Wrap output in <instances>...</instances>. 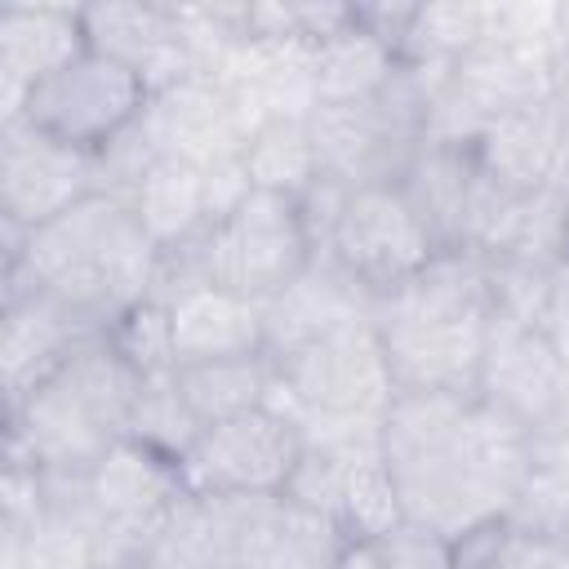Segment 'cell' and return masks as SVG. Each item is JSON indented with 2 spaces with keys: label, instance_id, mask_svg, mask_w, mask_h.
I'll return each instance as SVG.
<instances>
[{
  "label": "cell",
  "instance_id": "cell-19",
  "mask_svg": "<svg viewBox=\"0 0 569 569\" xmlns=\"http://www.w3.org/2000/svg\"><path fill=\"white\" fill-rule=\"evenodd\" d=\"M200 431H204V422H200V418L191 413V405L182 400L173 369L142 378L138 400H133V413H129V427H124L129 440H138V445L164 453L169 462H182L187 449L200 440Z\"/></svg>",
  "mask_w": 569,
  "mask_h": 569
},
{
  "label": "cell",
  "instance_id": "cell-2",
  "mask_svg": "<svg viewBox=\"0 0 569 569\" xmlns=\"http://www.w3.org/2000/svg\"><path fill=\"white\" fill-rule=\"evenodd\" d=\"M271 405L293 422H382L387 405L396 400V378L373 316L329 329L284 360H271Z\"/></svg>",
  "mask_w": 569,
  "mask_h": 569
},
{
  "label": "cell",
  "instance_id": "cell-11",
  "mask_svg": "<svg viewBox=\"0 0 569 569\" xmlns=\"http://www.w3.org/2000/svg\"><path fill=\"white\" fill-rule=\"evenodd\" d=\"M169 329H173V369L204 360L267 356L262 302L231 293L222 284H196L169 298Z\"/></svg>",
  "mask_w": 569,
  "mask_h": 569
},
{
  "label": "cell",
  "instance_id": "cell-16",
  "mask_svg": "<svg viewBox=\"0 0 569 569\" xmlns=\"http://www.w3.org/2000/svg\"><path fill=\"white\" fill-rule=\"evenodd\" d=\"M400 53L391 40L369 31L360 18H351L338 36L316 44L311 71H316V107H347V102H369L378 89L396 76Z\"/></svg>",
  "mask_w": 569,
  "mask_h": 569
},
{
  "label": "cell",
  "instance_id": "cell-4",
  "mask_svg": "<svg viewBox=\"0 0 569 569\" xmlns=\"http://www.w3.org/2000/svg\"><path fill=\"white\" fill-rule=\"evenodd\" d=\"M325 253L365 293L387 298L400 284H409L440 253V244L396 182H373L347 196V209Z\"/></svg>",
  "mask_w": 569,
  "mask_h": 569
},
{
  "label": "cell",
  "instance_id": "cell-10",
  "mask_svg": "<svg viewBox=\"0 0 569 569\" xmlns=\"http://www.w3.org/2000/svg\"><path fill=\"white\" fill-rule=\"evenodd\" d=\"M373 293H365L329 253H316L307 271L284 284L276 298L262 302V329H267V360H284L289 351L325 338L329 329L373 316Z\"/></svg>",
  "mask_w": 569,
  "mask_h": 569
},
{
  "label": "cell",
  "instance_id": "cell-14",
  "mask_svg": "<svg viewBox=\"0 0 569 569\" xmlns=\"http://www.w3.org/2000/svg\"><path fill=\"white\" fill-rule=\"evenodd\" d=\"M476 173L480 169H476L471 151L422 142L413 151V160L405 164V173L396 178V187L405 191L413 213L427 222V231L436 236L440 249H458V231H462V213H467Z\"/></svg>",
  "mask_w": 569,
  "mask_h": 569
},
{
  "label": "cell",
  "instance_id": "cell-12",
  "mask_svg": "<svg viewBox=\"0 0 569 569\" xmlns=\"http://www.w3.org/2000/svg\"><path fill=\"white\" fill-rule=\"evenodd\" d=\"M84 49H89L84 9H53V4L4 9L0 13V71H4L9 93H13L9 120L18 116L31 84H40L58 67L76 62Z\"/></svg>",
  "mask_w": 569,
  "mask_h": 569
},
{
  "label": "cell",
  "instance_id": "cell-6",
  "mask_svg": "<svg viewBox=\"0 0 569 569\" xmlns=\"http://www.w3.org/2000/svg\"><path fill=\"white\" fill-rule=\"evenodd\" d=\"M476 400L498 409L525 431L556 422L569 405V373H565L560 342L542 325L507 320L493 311L480 378H476Z\"/></svg>",
  "mask_w": 569,
  "mask_h": 569
},
{
  "label": "cell",
  "instance_id": "cell-5",
  "mask_svg": "<svg viewBox=\"0 0 569 569\" xmlns=\"http://www.w3.org/2000/svg\"><path fill=\"white\" fill-rule=\"evenodd\" d=\"M298 422L276 409L258 405L249 413L209 422L200 440L178 462L187 493H284L298 458H302Z\"/></svg>",
  "mask_w": 569,
  "mask_h": 569
},
{
  "label": "cell",
  "instance_id": "cell-1",
  "mask_svg": "<svg viewBox=\"0 0 569 569\" xmlns=\"http://www.w3.org/2000/svg\"><path fill=\"white\" fill-rule=\"evenodd\" d=\"M373 325L396 391L476 396L493 325L489 262L467 249H440L409 284L373 302Z\"/></svg>",
  "mask_w": 569,
  "mask_h": 569
},
{
  "label": "cell",
  "instance_id": "cell-20",
  "mask_svg": "<svg viewBox=\"0 0 569 569\" xmlns=\"http://www.w3.org/2000/svg\"><path fill=\"white\" fill-rule=\"evenodd\" d=\"M489 31L485 4H413L400 36V58L409 62H462Z\"/></svg>",
  "mask_w": 569,
  "mask_h": 569
},
{
  "label": "cell",
  "instance_id": "cell-3",
  "mask_svg": "<svg viewBox=\"0 0 569 569\" xmlns=\"http://www.w3.org/2000/svg\"><path fill=\"white\" fill-rule=\"evenodd\" d=\"M147 102H151V89L142 84L138 71H129L124 62H116L98 49H84L76 62H67L53 76H44L40 84H31L13 120H27L31 129H40L76 151L98 156L129 124H138Z\"/></svg>",
  "mask_w": 569,
  "mask_h": 569
},
{
  "label": "cell",
  "instance_id": "cell-22",
  "mask_svg": "<svg viewBox=\"0 0 569 569\" xmlns=\"http://www.w3.org/2000/svg\"><path fill=\"white\" fill-rule=\"evenodd\" d=\"M387 569H453V538H445L440 529L422 525V520H400L396 529H387L382 538H373Z\"/></svg>",
  "mask_w": 569,
  "mask_h": 569
},
{
  "label": "cell",
  "instance_id": "cell-18",
  "mask_svg": "<svg viewBox=\"0 0 569 569\" xmlns=\"http://www.w3.org/2000/svg\"><path fill=\"white\" fill-rule=\"evenodd\" d=\"M240 160H244L253 191H276L289 200H298L320 178V151H316L307 116H280V120L258 124Z\"/></svg>",
  "mask_w": 569,
  "mask_h": 569
},
{
  "label": "cell",
  "instance_id": "cell-23",
  "mask_svg": "<svg viewBox=\"0 0 569 569\" xmlns=\"http://www.w3.org/2000/svg\"><path fill=\"white\" fill-rule=\"evenodd\" d=\"M542 329L560 342L569 338V258H560L551 267V280H547V307H542Z\"/></svg>",
  "mask_w": 569,
  "mask_h": 569
},
{
  "label": "cell",
  "instance_id": "cell-25",
  "mask_svg": "<svg viewBox=\"0 0 569 569\" xmlns=\"http://www.w3.org/2000/svg\"><path fill=\"white\" fill-rule=\"evenodd\" d=\"M560 356H565V373H569V338H560Z\"/></svg>",
  "mask_w": 569,
  "mask_h": 569
},
{
  "label": "cell",
  "instance_id": "cell-7",
  "mask_svg": "<svg viewBox=\"0 0 569 569\" xmlns=\"http://www.w3.org/2000/svg\"><path fill=\"white\" fill-rule=\"evenodd\" d=\"M98 187V160L89 151H76L27 120L4 124V151H0V204L9 231L27 236L80 200H89Z\"/></svg>",
  "mask_w": 569,
  "mask_h": 569
},
{
  "label": "cell",
  "instance_id": "cell-21",
  "mask_svg": "<svg viewBox=\"0 0 569 569\" xmlns=\"http://www.w3.org/2000/svg\"><path fill=\"white\" fill-rule=\"evenodd\" d=\"M107 342L142 373H164L173 369V329H169V302L160 298H142L133 302L111 329H107Z\"/></svg>",
  "mask_w": 569,
  "mask_h": 569
},
{
  "label": "cell",
  "instance_id": "cell-8",
  "mask_svg": "<svg viewBox=\"0 0 569 569\" xmlns=\"http://www.w3.org/2000/svg\"><path fill=\"white\" fill-rule=\"evenodd\" d=\"M142 120H147V133L160 156H173V160H187L200 169L240 156L249 142V124H244L236 98L213 76H191V80L156 93L147 102Z\"/></svg>",
  "mask_w": 569,
  "mask_h": 569
},
{
  "label": "cell",
  "instance_id": "cell-24",
  "mask_svg": "<svg viewBox=\"0 0 569 569\" xmlns=\"http://www.w3.org/2000/svg\"><path fill=\"white\" fill-rule=\"evenodd\" d=\"M560 40H565V49H569V9H560Z\"/></svg>",
  "mask_w": 569,
  "mask_h": 569
},
{
  "label": "cell",
  "instance_id": "cell-13",
  "mask_svg": "<svg viewBox=\"0 0 569 569\" xmlns=\"http://www.w3.org/2000/svg\"><path fill=\"white\" fill-rule=\"evenodd\" d=\"M565 138H569V129H565L556 102H529V107L502 111L480 133L471 156H476L485 178H493L498 187H507L516 196H529V191L547 187Z\"/></svg>",
  "mask_w": 569,
  "mask_h": 569
},
{
  "label": "cell",
  "instance_id": "cell-17",
  "mask_svg": "<svg viewBox=\"0 0 569 569\" xmlns=\"http://www.w3.org/2000/svg\"><path fill=\"white\" fill-rule=\"evenodd\" d=\"M182 400L191 413L209 427L236 413H249L258 405H271L276 369L267 356H244V360H204V365H178L173 369Z\"/></svg>",
  "mask_w": 569,
  "mask_h": 569
},
{
  "label": "cell",
  "instance_id": "cell-9",
  "mask_svg": "<svg viewBox=\"0 0 569 569\" xmlns=\"http://www.w3.org/2000/svg\"><path fill=\"white\" fill-rule=\"evenodd\" d=\"M182 471L164 453L120 436L84 476V498L93 511V529H147L156 533L169 507L182 498Z\"/></svg>",
  "mask_w": 569,
  "mask_h": 569
},
{
  "label": "cell",
  "instance_id": "cell-15",
  "mask_svg": "<svg viewBox=\"0 0 569 569\" xmlns=\"http://www.w3.org/2000/svg\"><path fill=\"white\" fill-rule=\"evenodd\" d=\"M124 200H129L138 227L151 236V244L160 253L187 244L191 236H200L209 227L204 169L187 164V160H173V156H160Z\"/></svg>",
  "mask_w": 569,
  "mask_h": 569
}]
</instances>
